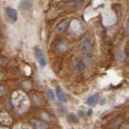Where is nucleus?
Wrapping results in <instances>:
<instances>
[{
	"label": "nucleus",
	"mask_w": 129,
	"mask_h": 129,
	"mask_svg": "<svg viewBox=\"0 0 129 129\" xmlns=\"http://www.w3.org/2000/svg\"><path fill=\"white\" fill-rule=\"evenodd\" d=\"M34 52L35 55L36 56V58L38 60V62L40 64V66L42 68L44 67L47 64V60H46V56L44 55V52L40 49V48L37 46L34 47Z\"/></svg>",
	"instance_id": "1"
},
{
	"label": "nucleus",
	"mask_w": 129,
	"mask_h": 129,
	"mask_svg": "<svg viewBox=\"0 0 129 129\" xmlns=\"http://www.w3.org/2000/svg\"><path fill=\"white\" fill-rule=\"evenodd\" d=\"M72 68L74 69V70L76 71H82L86 68V64L82 60L76 58L73 60L72 63Z\"/></svg>",
	"instance_id": "2"
},
{
	"label": "nucleus",
	"mask_w": 129,
	"mask_h": 129,
	"mask_svg": "<svg viewBox=\"0 0 129 129\" xmlns=\"http://www.w3.org/2000/svg\"><path fill=\"white\" fill-rule=\"evenodd\" d=\"M33 6V1L32 0H22L19 4V9L22 11H27L30 10Z\"/></svg>",
	"instance_id": "3"
},
{
	"label": "nucleus",
	"mask_w": 129,
	"mask_h": 129,
	"mask_svg": "<svg viewBox=\"0 0 129 129\" xmlns=\"http://www.w3.org/2000/svg\"><path fill=\"white\" fill-rule=\"evenodd\" d=\"M5 11H6V14L8 16V18L11 19L12 21L15 22L18 19V13H17V11H16V10L13 9V8H11V7H6Z\"/></svg>",
	"instance_id": "4"
},
{
	"label": "nucleus",
	"mask_w": 129,
	"mask_h": 129,
	"mask_svg": "<svg viewBox=\"0 0 129 129\" xmlns=\"http://www.w3.org/2000/svg\"><path fill=\"white\" fill-rule=\"evenodd\" d=\"M56 97H57L58 99L60 101V102L66 103L67 101V97H66V93H64L63 89L60 86H57L56 88Z\"/></svg>",
	"instance_id": "5"
},
{
	"label": "nucleus",
	"mask_w": 129,
	"mask_h": 129,
	"mask_svg": "<svg viewBox=\"0 0 129 129\" xmlns=\"http://www.w3.org/2000/svg\"><path fill=\"white\" fill-rule=\"evenodd\" d=\"M81 48H82V51L84 52L85 54H89L90 52V50H91L90 42L87 40H83L82 44H81Z\"/></svg>",
	"instance_id": "6"
},
{
	"label": "nucleus",
	"mask_w": 129,
	"mask_h": 129,
	"mask_svg": "<svg viewBox=\"0 0 129 129\" xmlns=\"http://www.w3.org/2000/svg\"><path fill=\"white\" fill-rule=\"evenodd\" d=\"M69 22L68 20H64V21L60 22L57 27L56 28V31L57 32V33H61V32L66 31V29L68 27V25H69Z\"/></svg>",
	"instance_id": "7"
},
{
	"label": "nucleus",
	"mask_w": 129,
	"mask_h": 129,
	"mask_svg": "<svg viewBox=\"0 0 129 129\" xmlns=\"http://www.w3.org/2000/svg\"><path fill=\"white\" fill-rule=\"evenodd\" d=\"M98 101H99V95L98 94H93L87 99L86 103L88 105H90V106H93V105L96 104Z\"/></svg>",
	"instance_id": "8"
},
{
	"label": "nucleus",
	"mask_w": 129,
	"mask_h": 129,
	"mask_svg": "<svg viewBox=\"0 0 129 129\" xmlns=\"http://www.w3.org/2000/svg\"><path fill=\"white\" fill-rule=\"evenodd\" d=\"M31 124L34 127H36V129H46V127H47L45 124L39 123V122H36V121H31Z\"/></svg>",
	"instance_id": "9"
},
{
	"label": "nucleus",
	"mask_w": 129,
	"mask_h": 129,
	"mask_svg": "<svg viewBox=\"0 0 129 129\" xmlns=\"http://www.w3.org/2000/svg\"><path fill=\"white\" fill-rule=\"evenodd\" d=\"M58 50L60 52H66L67 49H68V46H67V44L66 43H64V42H61V43H60L58 44Z\"/></svg>",
	"instance_id": "10"
},
{
	"label": "nucleus",
	"mask_w": 129,
	"mask_h": 129,
	"mask_svg": "<svg viewBox=\"0 0 129 129\" xmlns=\"http://www.w3.org/2000/svg\"><path fill=\"white\" fill-rule=\"evenodd\" d=\"M46 95H47V98L49 100H54L55 99V94L52 90H48L46 92Z\"/></svg>",
	"instance_id": "11"
},
{
	"label": "nucleus",
	"mask_w": 129,
	"mask_h": 129,
	"mask_svg": "<svg viewBox=\"0 0 129 129\" xmlns=\"http://www.w3.org/2000/svg\"><path fill=\"white\" fill-rule=\"evenodd\" d=\"M68 119L70 120V122H73V123H77V122H78V119H77V117H76L74 114L69 115V116H68Z\"/></svg>",
	"instance_id": "12"
},
{
	"label": "nucleus",
	"mask_w": 129,
	"mask_h": 129,
	"mask_svg": "<svg viewBox=\"0 0 129 129\" xmlns=\"http://www.w3.org/2000/svg\"><path fill=\"white\" fill-rule=\"evenodd\" d=\"M125 57H126V54H125L124 52H121L119 53L118 55V59L119 60H123L125 59Z\"/></svg>",
	"instance_id": "13"
},
{
	"label": "nucleus",
	"mask_w": 129,
	"mask_h": 129,
	"mask_svg": "<svg viewBox=\"0 0 129 129\" xmlns=\"http://www.w3.org/2000/svg\"><path fill=\"white\" fill-rule=\"evenodd\" d=\"M125 34H126V36H129V19L127 22L126 27H125Z\"/></svg>",
	"instance_id": "14"
},
{
	"label": "nucleus",
	"mask_w": 129,
	"mask_h": 129,
	"mask_svg": "<svg viewBox=\"0 0 129 129\" xmlns=\"http://www.w3.org/2000/svg\"><path fill=\"white\" fill-rule=\"evenodd\" d=\"M2 78V75L1 74H0V79H1Z\"/></svg>",
	"instance_id": "15"
}]
</instances>
